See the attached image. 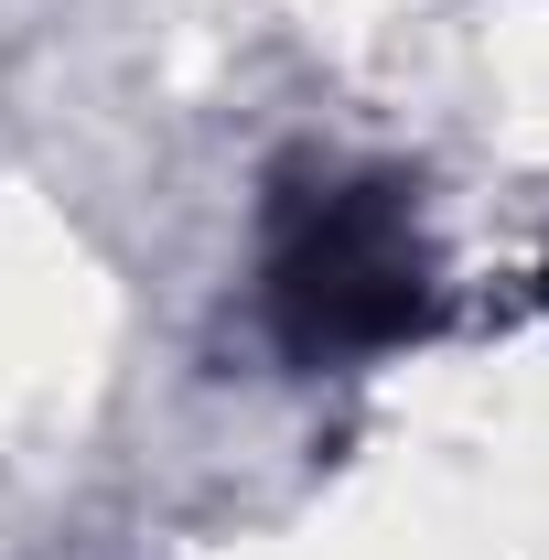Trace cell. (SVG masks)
Instances as JSON below:
<instances>
[{"label":"cell","mask_w":549,"mask_h":560,"mask_svg":"<svg viewBox=\"0 0 549 560\" xmlns=\"http://www.w3.org/2000/svg\"><path fill=\"white\" fill-rule=\"evenodd\" d=\"M270 335L291 366H355L431 324V237L388 173L302 184L270 215Z\"/></svg>","instance_id":"cell-1"}]
</instances>
